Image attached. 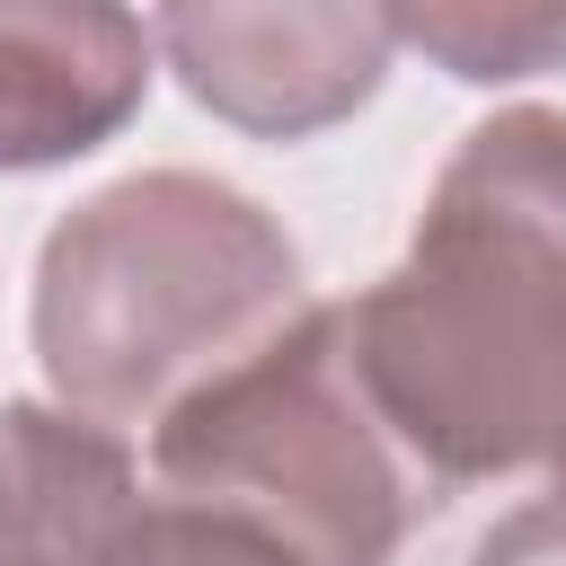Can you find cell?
<instances>
[{
	"label": "cell",
	"mask_w": 566,
	"mask_h": 566,
	"mask_svg": "<svg viewBox=\"0 0 566 566\" xmlns=\"http://www.w3.org/2000/svg\"><path fill=\"white\" fill-rule=\"evenodd\" d=\"M354 363L442 495L557 451L566 106H495L460 133L407 256L354 292Z\"/></svg>",
	"instance_id": "6da1fadb"
},
{
	"label": "cell",
	"mask_w": 566,
	"mask_h": 566,
	"mask_svg": "<svg viewBox=\"0 0 566 566\" xmlns=\"http://www.w3.org/2000/svg\"><path fill=\"white\" fill-rule=\"evenodd\" d=\"M310 318L292 230L212 168H133L80 195L35 248L27 336L53 407L159 433L221 371Z\"/></svg>",
	"instance_id": "7a4b0ae2"
},
{
	"label": "cell",
	"mask_w": 566,
	"mask_h": 566,
	"mask_svg": "<svg viewBox=\"0 0 566 566\" xmlns=\"http://www.w3.org/2000/svg\"><path fill=\"white\" fill-rule=\"evenodd\" d=\"M150 486L239 513L310 566H389L451 504L354 363V301H310L292 336L186 398L150 433Z\"/></svg>",
	"instance_id": "3957f363"
},
{
	"label": "cell",
	"mask_w": 566,
	"mask_h": 566,
	"mask_svg": "<svg viewBox=\"0 0 566 566\" xmlns=\"http://www.w3.org/2000/svg\"><path fill=\"white\" fill-rule=\"evenodd\" d=\"M150 35L177 88L256 142H310L345 124L354 106L380 97L398 53V18L371 0H283V9L186 0L159 9Z\"/></svg>",
	"instance_id": "277c9868"
},
{
	"label": "cell",
	"mask_w": 566,
	"mask_h": 566,
	"mask_svg": "<svg viewBox=\"0 0 566 566\" xmlns=\"http://www.w3.org/2000/svg\"><path fill=\"white\" fill-rule=\"evenodd\" d=\"M159 35L106 0H0V177L106 150L150 97Z\"/></svg>",
	"instance_id": "5b68a950"
},
{
	"label": "cell",
	"mask_w": 566,
	"mask_h": 566,
	"mask_svg": "<svg viewBox=\"0 0 566 566\" xmlns=\"http://www.w3.org/2000/svg\"><path fill=\"white\" fill-rule=\"evenodd\" d=\"M142 513L150 486L124 433L53 398H0V566H115Z\"/></svg>",
	"instance_id": "8992f818"
},
{
	"label": "cell",
	"mask_w": 566,
	"mask_h": 566,
	"mask_svg": "<svg viewBox=\"0 0 566 566\" xmlns=\"http://www.w3.org/2000/svg\"><path fill=\"white\" fill-rule=\"evenodd\" d=\"M389 18H398V44L433 53L469 88L566 71V9H548V0H495V9L451 0V9H389Z\"/></svg>",
	"instance_id": "52a82bcc"
},
{
	"label": "cell",
	"mask_w": 566,
	"mask_h": 566,
	"mask_svg": "<svg viewBox=\"0 0 566 566\" xmlns=\"http://www.w3.org/2000/svg\"><path fill=\"white\" fill-rule=\"evenodd\" d=\"M115 566H310L301 548H283L274 531L239 522V513H203V504H177L150 486V513L142 531L124 539Z\"/></svg>",
	"instance_id": "ba28073f"
},
{
	"label": "cell",
	"mask_w": 566,
	"mask_h": 566,
	"mask_svg": "<svg viewBox=\"0 0 566 566\" xmlns=\"http://www.w3.org/2000/svg\"><path fill=\"white\" fill-rule=\"evenodd\" d=\"M469 566H566V504H557V495L513 504L504 522H486V531H478Z\"/></svg>",
	"instance_id": "9c48e42d"
},
{
	"label": "cell",
	"mask_w": 566,
	"mask_h": 566,
	"mask_svg": "<svg viewBox=\"0 0 566 566\" xmlns=\"http://www.w3.org/2000/svg\"><path fill=\"white\" fill-rule=\"evenodd\" d=\"M548 495L566 504V433H557V451H548Z\"/></svg>",
	"instance_id": "30bf717a"
}]
</instances>
